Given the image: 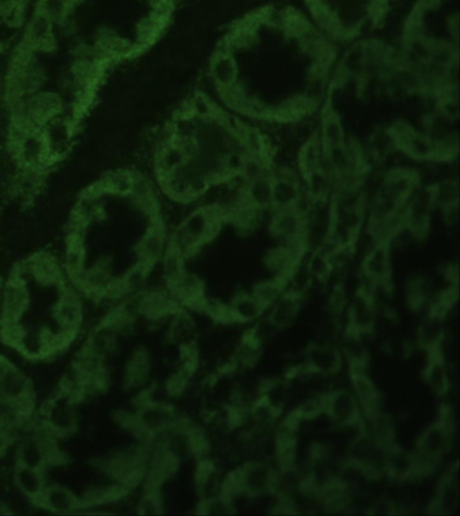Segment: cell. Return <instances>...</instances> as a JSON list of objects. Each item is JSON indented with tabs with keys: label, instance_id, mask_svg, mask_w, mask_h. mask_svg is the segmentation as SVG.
<instances>
[{
	"label": "cell",
	"instance_id": "cell-1",
	"mask_svg": "<svg viewBox=\"0 0 460 516\" xmlns=\"http://www.w3.org/2000/svg\"><path fill=\"white\" fill-rule=\"evenodd\" d=\"M391 0H307L317 24L336 37L358 34L384 21Z\"/></svg>",
	"mask_w": 460,
	"mask_h": 516
},
{
	"label": "cell",
	"instance_id": "cell-5",
	"mask_svg": "<svg viewBox=\"0 0 460 516\" xmlns=\"http://www.w3.org/2000/svg\"><path fill=\"white\" fill-rule=\"evenodd\" d=\"M364 273L367 278L374 284L389 282V258L384 247H378L364 261Z\"/></svg>",
	"mask_w": 460,
	"mask_h": 516
},
{
	"label": "cell",
	"instance_id": "cell-4",
	"mask_svg": "<svg viewBox=\"0 0 460 516\" xmlns=\"http://www.w3.org/2000/svg\"><path fill=\"white\" fill-rule=\"evenodd\" d=\"M230 306L238 324L251 322L259 315H262V313L266 310L256 301L253 294H246V293L238 294L233 298Z\"/></svg>",
	"mask_w": 460,
	"mask_h": 516
},
{
	"label": "cell",
	"instance_id": "cell-3",
	"mask_svg": "<svg viewBox=\"0 0 460 516\" xmlns=\"http://www.w3.org/2000/svg\"><path fill=\"white\" fill-rule=\"evenodd\" d=\"M42 507L51 508L55 513H73L81 508L80 500L76 499L69 490L61 487H51L44 490L42 493Z\"/></svg>",
	"mask_w": 460,
	"mask_h": 516
},
{
	"label": "cell",
	"instance_id": "cell-9",
	"mask_svg": "<svg viewBox=\"0 0 460 516\" xmlns=\"http://www.w3.org/2000/svg\"><path fill=\"white\" fill-rule=\"evenodd\" d=\"M346 305V295L343 290H335L330 298V309L333 310L335 314H340L344 310Z\"/></svg>",
	"mask_w": 460,
	"mask_h": 516
},
{
	"label": "cell",
	"instance_id": "cell-6",
	"mask_svg": "<svg viewBox=\"0 0 460 516\" xmlns=\"http://www.w3.org/2000/svg\"><path fill=\"white\" fill-rule=\"evenodd\" d=\"M17 483L26 496L31 499L44 492V477L41 469L18 465Z\"/></svg>",
	"mask_w": 460,
	"mask_h": 516
},
{
	"label": "cell",
	"instance_id": "cell-2",
	"mask_svg": "<svg viewBox=\"0 0 460 516\" xmlns=\"http://www.w3.org/2000/svg\"><path fill=\"white\" fill-rule=\"evenodd\" d=\"M428 353L430 356L424 371V378L439 395H444L450 388V375L444 364L443 351L441 348H432L428 351Z\"/></svg>",
	"mask_w": 460,
	"mask_h": 516
},
{
	"label": "cell",
	"instance_id": "cell-8",
	"mask_svg": "<svg viewBox=\"0 0 460 516\" xmlns=\"http://www.w3.org/2000/svg\"><path fill=\"white\" fill-rule=\"evenodd\" d=\"M139 513L143 515H158L162 513V504L161 497L158 495L157 487H150L145 497L141 501Z\"/></svg>",
	"mask_w": 460,
	"mask_h": 516
},
{
	"label": "cell",
	"instance_id": "cell-7",
	"mask_svg": "<svg viewBox=\"0 0 460 516\" xmlns=\"http://www.w3.org/2000/svg\"><path fill=\"white\" fill-rule=\"evenodd\" d=\"M251 294L256 297V301L265 309H267L277 302V300L283 294V288H282L281 284L274 279V281L259 282V284H256L254 291Z\"/></svg>",
	"mask_w": 460,
	"mask_h": 516
}]
</instances>
